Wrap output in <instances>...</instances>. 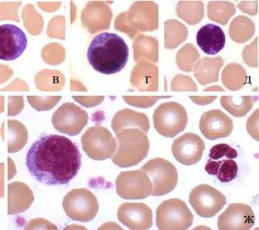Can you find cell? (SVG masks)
Returning <instances> with one entry per match:
<instances>
[{
    "instance_id": "6da1fadb",
    "label": "cell",
    "mask_w": 259,
    "mask_h": 230,
    "mask_svg": "<svg viewBox=\"0 0 259 230\" xmlns=\"http://www.w3.org/2000/svg\"><path fill=\"white\" fill-rule=\"evenodd\" d=\"M25 162L38 182L60 186L77 175L81 167V154L78 146L67 137L45 134L30 148Z\"/></svg>"
},
{
    "instance_id": "7a4b0ae2",
    "label": "cell",
    "mask_w": 259,
    "mask_h": 230,
    "mask_svg": "<svg viewBox=\"0 0 259 230\" xmlns=\"http://www.w3.org/2000/svg\"><path fill=\"white\" fill-rule=\"evenodd\" d=\"M87 57L95 71L111 75L119 73L126 66L130 49L119 35L102 32L93 38Z\"/></svg>"
},
{
    "instance_id": "3957f363",
    "label": "cell",
    "mask_w": 259,
    "mask_h": 230,
    "mask_svg": "<svg viewBox=\"0 0 259 230\" xmlns=\"http://www.w3.org/2000/svg\"><path fill=\"white\" fill-rule=\"evenodd\" d=\"M114 28L133 39L139 32H153L158 28V6L155 2L134 3L127 12L118 15Z\"/></svg>"
},
{
    "instance_id": "277c9868",
    "label": "cell",
    "mask_w": 259,
    "mask_h": 230,
    "mask_svg": "<svg viewBox=\"0 0 259 230\" xmlns=\"http://www.w3.org/2000/svg\"><path fill=\"white\" fill-rule=\"evenodd\" d=\"M115 134L118 147L112 161L116 166L133 167L147 157L149 154V141L145 132L138 128H126Z\"/></svg>"
},
{
    "instance_id": "5b68a950",
    "label": "cell",
    "mask_w": 259,
    "mask_h": 230,
    "mask_svg": "<svg viewBox=\"0 0 259 230\" xmlns=\"http://www.w3.org/2000/svg\"><path fill=\"white\" fill-rule=\"evenodd\" d=\"M154 126L166 138H174L183 132L188 124V114L184 106L177 102H165L155 109Z\"/></svg>"
},
{
    "instance_id": "8992f818",
    "label": "cell",
    "mask_w": 259,
    "mask_h": 230,
    "mask_svg": "<svg viewBox=\"0 0 259 230\" xmlns=\"http://www.w3.org/2000/svg\"><path fill=\"white\" fill-rule=\"evenodd\" d=\"M194 215L180 199L161 202L156 210V227L161 230H184L191 227Z\"/></svg>"
},
{
    "instance_id": "52a82bcc",
    "label": "cell",
    "mask_w": 259,
    "mask_h": 230,
    "mask_svg": "<svg viewBox=\"0 0 259 230\" xmlns=\"http://www.w3.org/2000/svg\"><path fill=\"white\" fill-rule=\"evenodd\" d=\"M141 170L144 171L151 179L152 196H162L172 192L178 183L177 167L161 158L148 161Z\"/></svg>"
},
{
    "instance_id": "ba28073f",
    "label": "cell",
    "mask_w": 259,
    "mask_h": 230,
    "mask_svg": "<svg viewBox=\"0 0 259 230\" xmlns=\"http://www.w3.org/2000/svg\"><path fill=\"white\" fill-rule=\"evenodd\" d=\"M62 205L67 216L73 221L88 222L98 214L97 198L88 189H73L65 196Z\"/></svg>"
},
{
    "instance_id": "9c48e42d",
    "label": "cell",
    "mask_w": 259,
    "mask_h": 230,
    "mask_svg": "<svg viewBox=\"0 0 259 230\" xmlns=\"http://www.w3.org/2000/svg\"><path fill=\"white\" fill-rule=\"evenodd\" d=\"M83 149L89 157L95 161L110 159L117 148V142L110 131L104 126H92L81 138Z\"/></svg>"
},
{
    "instance_id": "30bf717a",
    "label": "cell",
    "mask_w": 259,
    "mask_h": 230,
    "mask_svg": "<svg viewBox=\"0 0 259 230\" xmlns=\"http://www.w3.org/2000/svg\"><path fill=\"white\" fill-rule=\"evenodd\" d=\"M118 196L126 200H142L151 196L152 182L149 175L142 170L121 172L116 181Z\"/></svg>"
},
{
    "instance_id": "8fae6325",
    "label": "cell",
    "mask_w": 259,
    "mask_h": 230,
    "mask_svg": "<svg viewBox=\"0 0 259 230\" xmlns=\"http://www.w3.org/2000/svg\"><path fill=\"white\" fill-rule=\"evenodd\" d=\"M226 202V197L221 192L207 184L196 187L190 195V205L203 218L214 217L224 208Z\"/></svg>"
},
{
    "instance_id": "7c38bea8",
    "label": "cell",
    "mask_w": 259,
    "mask_h": 230,
    "mask_svg": "<svg viewBox=\"0 0 259 230\" xmlns=\"http://www.w3.org/2000/svg\"><path fill=\"white\" fill-rule=\"evenodd\" d=\"M52 122L58 132L70 136L78 135L89 122V114L73 103H65L55 111Z\"/></svg>"
},
{
    "instance_id": "4fadbf2b",
    "label": "cell",
    "mask_w": 259,
    "mask_h": 230,
    "mask_svg": "<svg viewBox=\"0 0 259 230\" xmlns=\"http://www.w3.org/2000/svg\"><path fill=\"white\" fill-rule=\"evenodd\" d=\"M26 35L16 25H0V60L13 61L20 57L27 48Z\"/></svg>"
},
{
    "instance_id": "5bb4252c",
    "label": "cell",
    "mask_w": 259,
    "mask_h": 230,
    "mask_svg": "<svg viewBox=\"0 0 259 230\" xmlns=\"http://www.w3.org/2000/svg\"><path fill=\"white\" fill-rule=\"evenodd\" d=\"M204 149L205 144L199 136L187 132L175 140L172 154L181 164L191 166L201 161Z\"/></svg>"
},
{
    "instance_id": "9a60e30c",
    "label": "cell",
    "mask_w": 259,
    "mask_h": 230,
    "mask_svg": "<svg viewBox=\"0 0 259 230\" xmlns=\"http://www.w3.org/2000/svg\"><path fill=\"white\" fill-rule=\"evenodd\" d=\"M255 214L250 206L233 203L218 217V228L221 230H248L255 225Z\"/></svg>"
},
{
    "instance_id": "2e32d148",
    "label": "cell",
    "mask_w": 259,
    "mask_h": 230,
    "mask_svg": "<svg viewBox=\"0 0 259 230\" xmlns=\"http://www.w3.org/2000/svg\"><path fill=\"white\" fill-rule=\"evenodd\" d=\"M200 130L206 139L210 141L226 138L233 130V121L219 109L208 111L200 120Z\"/></svg>"
},
{
    "instance_id": "e0dca14e",
    "label": "cell",
    "mask_w": 259,
    "mask_h": 230,
    "mask_svg": "<svg viewBox=\"0 0 259 230\" xmlns=\"http://www.w3.org/2000/svg\"><path fill=\"white\" fill-rule=\"evenodd\" d=\"M117 216L130 229H149L153 225L151 208L145 203H123L118 209Z\"/></svg>"
},
{
    "instance_id": "ac0fdd59",
    "label": "cell",
    "mask_w": 259,
    "mask_h": 230,
    "mask_svg": "<svg viewBox=\"0 0 259 230\" xmlns=\"http://www.w3.org/2000/svg\"><path fill=\"white\" fill-rule=\"evenodd\" d=\"M130 80L131 85L139 91H158V68L146 60H141L132 71Z\"/></svg>"
},
{
    "instance_id": "d6986e66",
    "label": "cell",
    "mask_w": 259,
    "mask_h": 230,
    "mask_svg": "<svg viewBox=\"0 0 259 230\" xmlns=\"http://www.w3.org/2000/svg\"><path fill=\"white\" fill-rule=\"evenodd\" d=\"M196 42L203 53L215 55L225 48V32L218 25L207 24L200 28L196 34Z\"/></svg>"
},
{
    "instance_id": "ffe728a7",
    "label": "cell",
    "mask_w": 259,
    "mask_h": 230,
    "mask_svg": "<svg viewBox=\"0 0 259 230\" xmlns=\"http://www.w3.org/2000/svg\"><path fill=\"white\" fill-rule=\"evenodd\" d=\"M128 126H136L142 132L148 133L150 127L149 117L143 113H138L127 108L117 112L112 120V128L114 132L117 133Z\"/></svg>"
},
{
    "instance_id": "44dd1931",
    "label": "cell",
    "mask_w": 259,
    "mask_h": 230,
    "mask_svg": "<svg viewBox=\"0 0 259 230\" xmlns=\"http://www.w3.org/2000/svg\"><path fill=\"white\" fill-rule=\"evenodd\" d=\"M224 66V60L221 57L202 58L196 64L194 74L201 85H206L209 83L218 81V74L222 66Z\"/></svg>"
},
{
    "instance_id": "7402d4cb",
    "label": "cell",
    "mask_w": 259,
    "mask_h": 230,
    "mask_svg": "<svg viewBox=\"0 0 259 230\" xmlns=\"http://www.w3.org/2000/svg\"><path fill=\"white\" fill-rule=\"evenodd\" d=\"M134 57L136 62L143 60H150L151 62H158V40L150 36L139 35L134 42Z\"/></svg>"
},
{
    "instance_id": "603a6c76",
    "label": "cell",
    "mask_w": 259,
    "mask_h": 230,
    "mask_svg": "<svg viewBox=\"0 0 259 230\" xmlns=\"http://www.w3.org/2000/svg\"><path fill=\"white\" fill-rule=\"evenodd\" d=\"M207 173L217 176L218 180L228 183L234 180L238 173V166L232 159H225L223 161H209L205 166Z\"/></svg>"
},
{
    "instance_id": "cb8c5ba5",
    "label": "cell",
    "mask_w": 259,
    "mask_h": 230,
    "mask_svg": "<svg viewBox=\"0 0 259 230\" xmlns=\"http://www.w3.org/2000/svg\"><path fill=\"white\" fill-rule=\"evenodd\" d=\"M257 97L251 96H223L221 105L235 117L245 116L252 108Z\"/></svg>"
},
{
    "instance_id": "d4e9b609",
    "label": "cell",
    "mask_w": 259,
    "mask_h": 230,
    "mask_svg": "<svg viewBox=\"0 0 259 230\" xmlns=\"http://www.w3.org/2000/svg\"><path fill=\"white\" fill-rule=\"evenodd\" d=\"M177 16L189 25H194L202 21L204 16L203 3L200 1H180L177 4Z\"/></svg>"
},
{
    "instance_id": "484cf974",
    "label": "cell",
    "mask_w": 259,
    "mask_h": 230,
    "mask_svg": "<svg viewBox=\"0 0 259 230\" xmlns=\"http://www.w3.org/2000/svg\"><path fill=\"white\" fill-rule=\"evenodd\" d=\"M255 32V25L251 19L247 17L238 16L231 22L230 35L232 40L243 43L250 39Z\"/></svg>"
},
{
    "instance_id": "4316f807",
    "label": "cell",
    "mask_w": 259,
    "mask_h": 230,
    "mask_svg": "<svg viewBox=\"0 0 259 230\" xmlns=\"http://www.w3.org/2000/svg\"><path fill=\"white\" fill-rule=\"evenodd\" d=\"M188 37L186 26L182 23L171 19L165 22V48L174 49Z\"/></svg>"
},
{
    "instance_id": "83f0119b",
    "label": "cell",
    "mask_w": 259,
    "mask_h": 230,
    "mask_svg": "<svg viewBox=\"0 0 259 230\" xmlns=\"http://www.w3.org/2000/svg\"><path fill=\"white\" fill-rule=\"evenodd\" d=\"M245 80L246 72L240 65L230 64L223 72V83L231 91H237L242 88Z\"/></svg>"
},
{
    "instance_id": "f1b7e54d",
    "label": "cell",
    "mask_w": 259,
    "mask_h": 230,
    "mask_svg": "<svg viewBox=\"0 0 259 230\" xmlns=\"http://www.w3.org/2000/svg\"><path fill=\"white\" fill-rule=\"evenodd\" d=\"M236 13L234 5L226 1H211L208 4L209 19L221 25H227L229 19Z\"/></svg>"
},
{
    "instance_id": "f546056e",
    "label": "cell",
    "mask_w": 259,
    "mask_h": 230,
    "mask_svg": "<svg viewBox=\"0 0 259 230\" xmlns=\"http://www.w3.org/2000/svg\"><path fill=\"white\" fill-rule=\"evenodd\" d=\"M89 7L93 10L92 15L95 16V19L92 20L95 23L93 26L92 33L101 31V30H108L110 27L111 20L113 18V13L110 7L106 4L89 3Z\"/></svg>"
},
{
    "instance_id": "4dcf8cb0",
    "label": "cell",
    "mask_w": 259,
    "mask_h": 230,
    "mask_svg": "<svg viewBox=\"0 0 259 230\" xmlns=\"http://www.w3.org/2000/svg\"><path fill=\"white\" fill-rule=\"evenodd\" d=\"M199 59V54L192 44H187L177 53V62L179 69L191 72L194 64Z\"/></svg>"
},
{
    "instance_id": "1f68e13d",
    "label": "cell",
    "mask_w": 259,
    "mask_h": 230,
    "mask_svg": "<svg viewBox=\"0 0 259 230\" xmlns=\"http://www.w3.org/2000/svg\"><path fill=\"white\" fill-rule=\"evenodd\" d=\"M238 154L235 148H231V146L225 143H220L214 146L209 151V157L212 161H218L222 158L226 159H235L237 158Z\"/></svg>"
},
{
    "instance_id": "d6a6232c",
    "label": "cell",
    "mask_w": 259,
    "mask_h": 230,
    "mask_svg": "<svg viewBox=\"0 0 259 230\" xmlns=\"http://www.w3.org/2000/svg\"><path fill=\"white\" fill-rule=\"evenodd\" d=\"M172 91H197L196 86L192 79L184 75H177L174 78L171 84Z\"/></svg>"
},
{
    "instance_id": "836d02e7",
    "label": "cell",
    "mask_w": 259,
    "mask_h": 230,
    "mask_svg": "<svg viewBox=\"0 0 259 230\" xmlns=\"http://www.w3.org/2000/svg\"><path fill=\"white\" fill-rule=\"evenodd\" d=\"M162 98V97H148V98H137L140 101H135L130 100V97H123L124 101H126L127 104L131 105V106H136L138 107H151L152 105L156 103V101H158L159 99Z\"/></svg>"
},
{
    "instance_id": "e575fe53",
    "label": "cell",
    "mask_w": 259,
    "mask_h": 230,
    "mask_svg": "<svg viewBox=\"0 0 259 230\" xmlns=\"http://www.w3.org/2000/svg\"><path fill=\"white\" fill-rule=\"evenodd\" d=\"M243 5L245 6V7H239L241 10H242V12L243 13H249V14H251V15H255L257 13V11L256 10L252 9V6H251V4L250 2H243Z\"/></svg>"
}]
</instances>
